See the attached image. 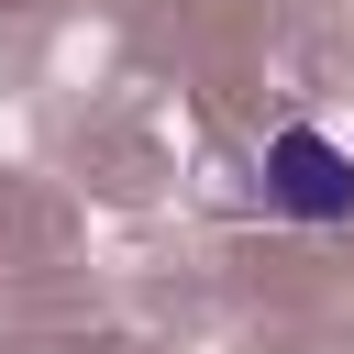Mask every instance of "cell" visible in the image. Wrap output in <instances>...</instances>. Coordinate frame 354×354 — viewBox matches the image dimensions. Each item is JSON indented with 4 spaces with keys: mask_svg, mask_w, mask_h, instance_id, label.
<instances>
[{
    "mask_svg": "<svg viewBox=\"0 0 354 354\" xmlns=\"http://www.w3.org/2000/svg\"><path fill=\"white\" fill-rule=\"evenodd\" d=\"M254 188H266V210H277V221H310V232L354 221V155H343L321 122H288V133H266V155H254Z\"/></svg>",
    "mask_w": 354,
    "mask_h": 354,
    "instance_id": "1",
    "label": "cell"
}]
</instances>
